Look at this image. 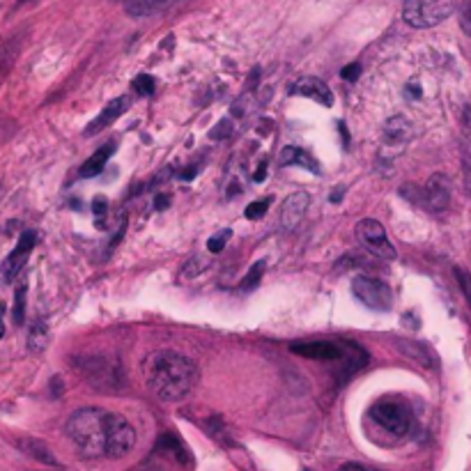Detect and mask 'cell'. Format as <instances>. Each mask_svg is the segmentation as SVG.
Segmentation results:
<instances>
[{
    "instance_id": "obj_1",
    "label": "cell",
    "mask_w": 471,
    "mask_h": 471,
    "mask_svg": "<svg viewBox=\"0 0 471 471\" xmlns=\"http://www.w3.org/2000/svg\"><path fill=\"white\" fill-rule=\"evenodd\" d=\"M64 430L83 457H122L136 444L134 425L124 416L101 407L74 411Z\"/></svg>"
},
{
    "instance_id": "obj_2",
    "label": "cell",
    "mask_w": 471,
    "mask_h": 471,
    "mask_svg": "<svg viewBox=\"0 0 471 471\" xmlns=\"http://www.w3.org/2000/svg\"><path fill=\"white\" fill-rule=\"evenodd\" d=\"M145 387L163 402H178L195 389L200 370L193 359L173 350H156L141 365Z\"/></svg>"
},
{
    "instance_id": "obj_3",
    "label": "cell",
    "mask_w": 471,
    "mask_h": 471,
    "mask_svg": "<svg viewBox=\"0 0 471 471\" xmlns=\"http://www.w3.org/2000/svg\"><path fill=\"white\" fill-rule=\"evenodd\" d=\"M368 416L394 437L409 435L411 428H414V414H411L409 404L404 400H398V398H382V400L372 402Z\"/></svg>"
},
{
    "instance_id": "obj_4",
    "label": "cell",
    "mask_w": 471,
    "mask_h": 471,
    "mask_svg": "<svg viewBox=\"0 0 471 471\" xmlns=\"http://www.w3.org/2000/svg\"><path fill=\"white\" fill-rule=\"evenodd\" d=\"M455 10V0H404L402 19L411 28H433L446 21Z\"/></svg>"
},
{
    "instance_id": "obj_5",
    "label": "cell",
    "mask_w": 471,
    "mask_h": 471,
    "mask_svg": "<svg viewBox=\"0 0 471 471\" xmlns=\"http://www.w3.org/2000/svg\"><path fill=\"white\" fill-rule=\"evenodd\" d=\"M76 370L88 379L90 387L99 391H117L122 389L124 377L115 363H110L106 357H81L76 359Z\"/></svg>"
},
{
    "instance_id": "obj_6",
    "label": "cell",
    "mask_w": 471,
    "mask_h": 471,
    "mask_svg": "<svg viewBox=\"0 0 471 471\" xmlns=\"http://www.w3.org/2000/svg\"><path fill=\"white\" fill-rule=\"evenodd\" d=\"M354 234H357L359 244H361L370 255H375V258H382V260H394L396 258V248L389 241L387 230H384V226L379 224V221H375V219L359 221L357 228H354Z\"/></svg>"
},
{
    "instance_id": "obj_7",
    "label": "cell",
    "mask_w": 471,
    "mask_h": 471,
    "mask_svg": "<svg viewBox=\"0 0 471 471\" xmlns=\"http://www.w3.org/2000/svg\"><path fill=\"white\" fill-rule=\"evenodd\" d=\"M352 292L370 311H389L394 304V292L391 287L379 278L372 276H357L352 280Z\"/></svg>"
},
{
    "instance_id": "obj_8",
    "label": "cell",
    "mask_w": 471,
    "mask_h": 471,
    "mask_svg": "<svg viewBox=\"0 0 471 471\" xmlns=\"http://www.w3.org/2000/svg\"><path fill=\"white\" fill-rule=\"evenodd\" d=\"M292 354H299L313 361H326V363H343L345 359V340H299L290 345Z\"/></svg>"
},
{
    "instance_id": "obj_9",
    "label": "cell",
    "mask_w": 471,
    "mask_h": 471,
    "mask_svg": "<svg viewBox=\"0 0 471 471\" xmlns=\"http://www.w3.org/2000/svg\"><path fill=\"white\" fill-rule=\"evenodd\" d=\"M35 244H37V232H32V230H25L21 237H19L14 251H12L8 255V260L0 265V283H10V280L16 278V274L23 269L25 263H28Z\"/></svg>"
},
{
    "instance_id": "obj_10",
    "label": "cell",
    "mask_w": 471,
    "mask_h": 471,
    "mask_svg": "<svg viewBox=\"0 0 471 471\" xmlns=\"http://www.w3.org/2000/svg\"><path fill=\"white\" fill-rule=\"evenodd\" d=\"M309 205H311V195L309 193L299 191V193L287 195V198L283 200V205H280V214H278L280 228H283L285 232L297 230V228L302 226L306 212H309Z\"/></svg>"
},
{
    "instance_id": "obj_11",
    "label": "cell",
    "mask_w": 471,
    "mask_h": 471,
    "mask_svg": "<svg viewBox=\"0 0 471 471\" xmlns=\"http://www.w3.org/2000/svg\"><path fill=\"white\" fill-rule=\"evenodd\" d=\"M423 202L430 212H444L450 205V180L446 175L437 173L428 180V184L423 186Z\"/></svg>"
},
{
    "instance_id": "obj_12",
    "label": "cell",
    "mask_w": 471,
    "mask_h": 471,
    "mask_svg": "<svg viewBox=\"0 0 471 471\" xmlns=\"http://www.w3.org/2000/svg\"><path fill=\"white\" fill-rule=\"evenodd\" d=\"M292 95H299V97H309V99L317 101L319 106H333V93L329 90V85L324 81H319L315 76H306V78H299L297 83L290 88Z\"/></svg>"
},
{
    "instance_id": "obj_13",
    "label": "cell",
    "mask_w": 471,
    "mask_h": 471,
    "mask_svg": "<svg viewBox=\"0 0 471 471\" xmlns=\"http://www.w3.org/2000/svg\"><path fill=\"white\" fill-rule=\"evenodd\" d=\"M129 104H132V101H129V97H115V99L108 101L106 108H104L101 113L97 115L95 120L88 124V127H85L83 134H85V136H97L99 132H104V129L110 127V124H113V122L117 120V117L127 113V110H129Z\"/></svg>"
},
{
    "instance_id": "obj_14",
    "label": "cell",
    "mask_w": 471,
    "mask_h": 471,
    "mask_svg": "<svg viewBox=\"0 0 471 471\" xmlns=\"http://www.w3.org/2000/svg\"><path fill=\"white\" fill-rule=\"evenodd\" d=\"M182 3H186V0H129V3L124 5V10H127L129 16L143 19V16L163 14V12L178 8Z\"/></svg>"
},
{
    "instance_id": "obj_15",
    "label": "cell",
    "mask_w": 471,
    "mask_h": 471,
    "mask_svg": "<svg viewBox=\"0 0 471 471\" xmlns=\"http://www.w3.org/2000/svg\"><path fill=\"white\" fill-rule=\"evenodd\" d=\"M382 136L387 141V145H402V143H407L411 138V124L402 115L389 117L382 129Z\"/></svg>"
},
{
    "instance_id": "obj_16",
    "label": "cell",
    "mask_w": 471,
    "mask_h": 471,
    "mask_svg": "<svg viewBox=\"0 0 471 471\" xmlns=\"http://www.w3.org/2000/svg\"><path fill=\"white\" fill-rule=\"evenodd\" d=\"M280 166H302L306 170H311V173H319V166L317 161L313 159L309 152H304V149L299 147H285L283 152H280Z\"/></svg>"
},
{
    "instance_id": "obj_17",
    "label": "cell",
    "mask_w": 471,
    "mask_h": 471,
    "mask_svg": "<svg viewBox=\"0 0 471 471\" xmlns=\"http://www.w3.org/2000/svg\"><path fill=\"white\" fill-rule=\"evenodd\" d=\"M113 152H115V143H110V145H104V147L97 149V152L81 166V178H95V175H99Z\"/></svg>"
},
{
    "instance_id": "obj_18",
    "label": "cell",
    "mask_w": 471,
    "mask_h": 471,
    "mask_svg": "<svg viewBox=\"0 0 471 471\" xmlns=\"http://www.w3.org/2000/svg\"><path fill=\"white\" fill-rule=\"evenodd\" d=\"M19 448H21L23 453H28L30 457H35V460L44 462V464H51V467H56V464H58V460L53 457V453L49 450V446L44 442H39V439H32V437L19 439Z\"/></svg>"
},
{
    "instance_id": "obj_19",
    "label": "cell",
    "mask_w": 471,
    "mask_h": 471,
    "mask_svg": "<svg viewBox=\"0 0 471 471\" xmlns=\"http://www.w3.org/2000/svg\"><path fill=\"white\" fill-rule=\"evenodd\" d=\"M398 348H400L409 359H414L416 363L425 365V368H433V365H435V359H433V354H430V350L425 348V345L409 343V340H400V343H398Z\"/></svg>"
},
{
    "instance_id": "obj_20",
    "label": "cell",
    "mask_w": 471,
    "mask_h": 471,
    "mask_svg": "<svg viewBox=\"0 0 471 471\" xmlns=\"http://www.w3.org/2000/svg\"><path fill=\"white\" fill-rule=\"evenodd\" d=\"M47 343H49V329H47V324H44V319H37L30 329L28 348H30V352H42L44 348H47Z\"/></svg>"
},
{
    "instance_id": "obj_21",
    "label": "cell",
    "mask_w": 471,
    "mask_h": 471,
    "mask_svg": "<svg viewBox=\"0 0 471 471\" xmlns=\"http://www.w3.org/2000/svg\"><path fill=\"white\" fill-rule=\"evenodd\" d=\"M462 170L464 180H467V189L471 191V120L464 124V138H462Z\"/></svg>"
},
{
    "instance_id": "obj_22",
    "label": "cell",
    "mask_w": 471,
    "mask_h": 471,
    "mask_svg": "<svg viewBox=\"0 0 471 471\" xmlns=\"http://www.w3.org/2000/svg\"><path fill=\"white\" fill-rule=\"evenodd\" d=\"M25 292H28V287H25V285H19L16 292H14V309H12V319H14L16 326H21L23 319H25Z\"/></svg>"
},
{
    "instance_id": "obj_23",
    "label": "cell",
    "mask_w": 471,
    "mask_h": 471,
    "mask_svg": "<svg viewBox=\"0 0 471 471\" xmlns=\"http://www.w3.org/2000/svg\"><path fill=\"white\" fill-rule=\"evenodd\" d=\"M265 267H267V263L265 260H258V263H255L251 269H248V274L244 276V280H241V290H253L255 285L260 283V278H263V274H265Z\"/></svg>"
},
{
    "instance_id": "obj_24",
    "label": "cell",
    "mask_w": 471,
    "mask_h": 471,
    "mask_svg": "<svg viewBox=\"0 0 471 471\" xmlns=\"http://www.w3.org/2000/svg\"><path fill=\"white\" fill-rule=\"evenodd\" d=\"M269 205H271V198L269 195H267V198H263V200H253L251 205H248L246 209H244V217L246 219H263L265 214H267V209H269Z\"/></svg>"
},
{
    "instance_id": "obj_25",
    "label": "cell",
    "mask_w": 471,
    "mask_h": 471,
    "mask_svg": "<svg viewBox=\"0 0 471 471\" xmlns=\"http://www.w3.org/2000/svg\"><path fill=\"white\" fill-rule=\"evenodd\" d=\"M209 267V260L207 258H202V255H193L191 260L184 265V276L186 278H193V276H198V274H202Z\"/></svg>"
},
{
    "instance_id": "obj_26",
    "label": "cell",
    "mask_w": 471,
    "mask_h": 471,
    "mask_svg": "<svg viewBox=\"0 0 471 471\" xmlns=\"http://www.w3.org/2000/svg\"><path fill=\"white\" fill-rule=\"evenodd\" d=\"M134 88H136V93H141V95H152L156 88V81L149 74H141L134 78Z\"/></svg>"
},
{
    "instance_id": "obj_27",
    "label": "cell",
    "mask_w": 471,
    "mask_h": 471,
    "mask_svg": "<svg viewBox=\"0 0 471 471\" xmlns=\"http://www.w3.org/2000/svg\"><path fill=\"white\" fill-rule=\"evenodd\" d=\"M230 230H224V232H219V234H214V237H209L207 239V251L209 253H221L226 248L228 244V239H230Z\"/></svg>"
},
{
    "instance_id": "obj_28",
    "label": "cell",
    "mask_w": 471,
    "mask_h": 471,
    "mask_svg": "<svg viewBox=\"0 0 471 471\" xmlns=\"http://www.w3.org/2000/svg\"><path fill=\"white\" fill-rule=\"evenodd\" d=\"M232 134V124H230V120H221L217 127L212 129V132H209V138L212 141H224V138H228V136Z\"/></svg>"
},
{
    "instance_id": "obj_29",
    "label": "cell",
    "mask_w": 471,
    "mask_h": 471,
    "mask_svg": "<svg viewBox=\"0 0 471 471\" xmlns=\"http://www.w3.org/2000/svg\"><path fill=\"white\" fill-rule=\"evenodd\" d=\"M455 278H457V283H460L462 294L467 297V302L471 306V276L464 269H455Z\"/></svg>"
},
{
    "instance_id": "obj_30",
    "label": "cell",
    "mask_w": 471,
    "mask_h": 471,
    "mask_svg": "<svg viewBox=\"0 0 471 471\" xmlns=\"http://www.w3.org/2000/svg\"><path fill=\"white\" fill-rule=\"evenodd\" d=\"M106 209H108V202L104 195H97V198L93 200V212H95V217L99 219V224H101V219L106 217Z\"/></svg>"
},
{
    "instance_id": "obj_31",
    "label": "cell",
    "mask_w": 471,
    "mask_h": 471,
    "mask_svg": "<svg viewBox=\"0 0 471 471\" xmlns=\"http://www.w3.org/2000/svg\"><path fill=\"white\" fill-rule=\"evenodd\" d=\"M359 74H361V67H359L357 62L348 64V67H345L343 71H340V76H343L345 81H357V78H359Z\"/></svg>"
},
{
    "instance_id": "obj_32",
    "label": "cell",
    "mask_w": 471,
    "mask_h": 471,
    "mask_svg": "<svg viewBox=\"0 0 471 471\" xmlns=\"http://www.w3.org/2000/svg\"><path fill=\"white\" fill-rule=\"evenodd\" d=\"M460 23H462V30L471 37V8H464V10H462Z\"/></svg>"
},
{
    "instance_id": "obj_33",
    "label": "cell",
    "mask_w": 471,
    "mask_h": 471,
    "mask_svg": "<svg viewBox=\"0 0 471 471\" xmlns=\"http://www.w3.org/2000/svg\"><path fill=\"white\" fill-rule=\"evenodd\" d=\"M404 95H407L409 99H418V97H421V85L409 83L407 88H404Z\"/></svg>"
},
{
    "instance_id": "obj_34",
    "label": "cell",
    "mask_w": 471,
    "mask_h": 471,
    "mask_svg": "<svg viewBox=\"0 0 471 471\" xmlns=\"http://www.w3.org/2000/svg\"><path fill=\"white\" fill-rule=\"evenodd\" d=\"M265 175H267V161H263V163L258 166V170L253 173V180H255V182H265Z\"/></svg>"
},
{
    "instance_id": "obj_35",
    "label": "cell",
    "mask_w": 471,
    "mask_h": 471,
    "mask_svg": "<svg viewBox=\"0 0 471 471\" xmlns=\"http://www.w3.org/2000/svg\"><path fill=\"white\" fill-rule=\"evenodd\" d=\"M338 471H372L368 467H363V464H357V462H350V464H343Z\"/></svg>"
},
{
    "instance_id": "obj_36",
    "label": "cell",
    "mask_w": 471,
    "mask_h": 471,
    "mask_svg": "<svg viewBox=\"0 0 471 471\" xmlns=\"http://www.w3.org/2000/svg\"><path fill=\"white\" fill-rule=\"evenodd\" d=\"M168 205H170L168 195H156V200H154V207H156V209H166Z\"/></svg>"
},
{
    "instance_id": "obj_37",
    "label": "cell",
    "mask_w": 471,
    "mask_h": 471,
    "mask_svg": "<svg viewBox=\"0 0 471 471\" xmlns=\"http://www.w3.org/2000/svg\"><path fill=\"white\" fill-rule=\"evenodd\" d=\"M5 336V324H3V317H0V338Z\"/></svg>"
}]
</instances>
